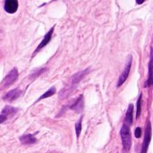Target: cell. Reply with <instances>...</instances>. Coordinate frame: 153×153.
I'll list each match as a JSON object with an SVG mask.
<instances>
[{
	"label": "cell",
	"instance_id": "obj_14",
	"mask_svg": "<svg viewBox=\"0 0 153 153\" xmlns=\"http://www.w3.org/2000/svg\"><path fill=\"white\" fill-rule=\"evenodd\" d=\"M82 117H80V119L78 120V122L75 125V133H76V137L77 139L79 138L81 132H82Z\"/></svg>",
	"mask_w": 153,
	"mask_h": 153
},
{
	"label": "cell",
	"instance_id": "obj_10",
	"mask_svg": "<svg viewBox=\"0 0 153 153\" xmlns=\"http://www.w3.org/2000/svg\"><path fill=\"white\" fill-rule=\"evenodd\" d=\"M133 115H134V106L132 104H130L129 107H128L126 115V119H125V122H126L125 125L128 126L129 127L133 123V117H134Z\"/></svg>",
	"mask_w": 153,
	"mask_h": 153
},
{
	"label": "cell",
	"instance_id": "obj_6",
	"mask_svg": "<svg viewBox=\"0 0 153 153\" xmlns=\"http://www.w3.org/2000/svg\"><path fill=\"white\" fill-rule=\"evenodd\" d=\"M18 9V1L6 0L4 2V10L8 13H14Z\"/></svg>",
	"mask_w": 153,
	"mask_h": 153
},
{
	"label": "cell",
	"instance_id": "obj_7",
	"mask_svg": "<svg viewBox=\"0 0 153 153\" xmlns=\"http://www.w3.org/2000/svg\"><path fill=\"white\" fill-rule=\"evenodd\" d=\"M54 29H55V26H53L51 29H50V30L45 35V37H44V39H43V40L39 43V45L37 47V48H36V51H35V53H37V52H39L42 48H44L49 41H50V39H51V38H52V34H53V31H54Z\"/></svg>",
	"mask_w": 153,
	"mask_h": 153
},
{
	"label": "cell",
	"instance_id": "obj_3",
	"mask_svg": "<svg viewBox=\"0 0 153 153\" xmlns=\"http://www.w3.org/2000/svg\"><path fill=\"white\" fill-rule=\"evenodd\" d=\"M151 135H152V129H151V123L148 122L147 127L145 130V136L143 140V144L142 148V153H147L149 145H150V141H151Z\"/></svg>",
	"mask_w": 153,
	"mask_h": 153
},
{
	"label": "cell",
	"instance_id": "obj_9",
	"mask_svg": "<svg viewBox=\"0 0 153 153\" xmlns=\"http://www.w3.org/2000/svg\"><path fill=\"white\" fill-rule=\"evenodd\" d=\"M20 142L24 145H30L36 143L37 139L32 134H24L20 137Z\"/></svg>",
	"mask_w": 153,
	"mask_h": 153
},
{
	"label": "cell",
	"instance_id": "obj_12",
	"mask_svg": "<svg viewBox=\"0 0 153 153\" xmlns=\"http://www.w3.org/2000/svg\"><path fill=\"white\" fill-rule=\"evenodd\" d=\"M152 84V56L149 63V77L145 83V87H150Z\"/></svg>",
	"mask_w": 153,
	"mask_h": 153
},
{
	"label": "cell",
	"instance_id": "obj_15",
	"mask_svg": "<svg viewBox=\"0 0 153 153\" xmlns=\"http://www.w3.org/2000/svg\"><path fill=\"white\" fill-rule=\"evenodd\" d=\"M142 112V94L139 96L137 100V111H136V118H139Z\"/></svg>",
	"mask_w": 153,
	"mask_h": 153
},
{
	"label": "cell",
	"instance_id": "obj_8",
	"mask_svg": "<svg viewBox=\"0 0 153 153\" xmlns=\"http://www.w3.org/2000/svg\"><path fill=\"white\" fill-rule=\"evenodd\" d=\"M83 106H84V104H83V97H82V95H81V96L79 97V99L76 100L75 102L70 107V108H71L72 110H74L75 112L80 113V112L82 111Z\"/></svg>",
	"mask_w": 153,
	"mask_h": 153
},
{
	"label": "cell",
	"instance_id": "obj_11",
	"mask_svg": "<svg viewBox=\"0 0 153 153\" xmlns=\"http://www.w3.org/2000/svg\"><path fill=\"white\" fill-rule=\"evenodd\" d=\"M17 111H18V109H17V108H13V107H10V106H6V107H4V108L2 110V113H1V114H3V115L6 116V117H8L9 116H13V115H14Z\"/></svg>",
	"mask_w": 153,
	"mask_h": 153
},
{
	"label": "cell",
	"instance_id": "obj_5",
	"mask_svg": "<svg viewBox=\"0 0 153 153\" xmlns=\"http://www.w3.org/2000/svg\"><path fill=\"white\" fill-rule=\"evenodd\" d=\"M21 95H22V91L19 90V89H14V90H12V91H8L3 97V100L4 101H10L11 102V101H13L16 99H18Z\"/></svg>",
	"mask_w": 153,
	"mask_h": 153
},
{
	"label": "cell",
	"instance_id": "obj_17",
	"mask_svg": "<svg viewBox=\"0 0 153 153\" xmlns=\"http://www.w3.org/2000/svg\"><path fill=\"white\" fill-rule=\"evenodd\" d=\"M8 117H6V116H4V115H3V114H1L0 115V124H2V123H4L6 119H7Z\"/></svg>",
	"mask_w": 153,
	"mask_h": 153
},
{
	"label": "cell",
	"instance_id": "obj_2",
	"mask_svg": "<svg viewBox=\"0 0 153 153\" xmlns=\"http://www.w3.org/2000/svg\"><path fill=\"white\" fill-rule=\"evenodd\" d=\"M18 78V71L16 68H13L12 69L9 74L4 78L2 83H1V87H0V90H4L7 87H9L10 85H12Z\"/></svg>",
	"mask_w": 153,
	"mask_h": 153
},
{
	"label": "cell",
	"instance_id": "obj_4",
	"mask_svg": "<svg viewBox=\"0 0 153 153\" xmlns=\"http://www.w3.org/2000/svg\"><path fill=\"white\" fill-rule=\"evenodd\" d=\"M131 65H132V56H129V61L128 63L126 64V68L122 74V75L119 77V80H118V82H117V87H120L123 85V83L126 81V79L128 78V75H129V73H130V69H131Z\"/></svg>",
	"mask_w": 153,
	"mask_h": 153
},
{
	"label": "cell",
	"instance_id": "obj_13",
	"mask_svg": "<svg viewBox=\"0 0 153 153\" xmlns=\"http://www.w3.org/2000/svg\"><path fill=\"white\" fill-rule=\"evenodd\" d=\"M55 93H56V88L53 86V87H51L48 91H46V92H45L41 97H39V100H38L37 101L41 100H44V99H47V98H48V97H51V96H53Z\"/></svg>",
	"mask_w": 153,
	"mask_h": 153
},
{
	"label": "cell",
	"instance_id": "obj_1",
	"mask_svg": "<svg viewBox=\"0 0 153 153\" xmlns=\"http://www.w3.org/2000/svg\"><path fill=\"white\" fill-rule=\"evenodd\" d=\"M120 135H121V139H122V143H123L124 152H129L130 147H131V143H132L130 128L128 126H126L125 124L123 125L121 131H120Z\"/></svg>",
	"mask_w": 153,
	"mask_h": 153
},
{
	"label": "cell",
	"instance_id": "obj_16",
	"mask_svg": "<svg viewBox=\"0 0 153 153\" xmlns=\"http://www.w3.org/2000/svg\"><path fill=\"white\" fill-rule=\"evenodd\" d=\"M134 135L136 138H140L142 136V129L140 127H137L134 131Z\"/></svg>",
	"mask_w": 153,
	"mask_h": 153
}]
</instances>
